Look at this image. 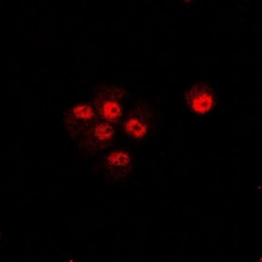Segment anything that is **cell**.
Listing matches in <instances>:
<instances>
[{
	"instance_id": "8992f818",
	"label": "cell",
	"mask_w": 262,
	"mask_h": 262,
	"mask_svg": "<svg viewBox=\"0 0 262 262\" xmlns=\"http://www.w3.org/2000/svg\"><path fill=\"white\" fill-rule=\"evenodd\" d=\"M148 114L143 107L139 106L131 112L123 123V130L128 137L134 139H142L148 131Z\"/></svg>"
},
{
	"instance_id": "7a4b0ae2",
	"label": "cell",
	"mask_w": 262,
	"mask_h": 262,
	"mask_svg": "<svg viewBox=\"0 0 262 262\" xmlns=\"http://www.w3.org/2000/svg\"><path fill=\"white\" fill-rule=\"evenodd\" d=\"M216 96L214 90L205 83H196L186 92V104L195 114H207L214 107Z\"/></svg>"
},
{
	"instance_id": "277c9868",
	"label": "cell",
	"mask_w": 262,
	"mask_h": 262,
	"mask_svg": "<svg viewBox=\"0 0 262 262\" xmlns=\"http://www.w3.org/2000/svg\"><path fill=\"white\" fill-rule=\"evenodd\" d=\"M114 135V127L111 122H101L90 128V133L83 138L84 147L90 151H97L109 144Z\"/></svg>"
},
{
	"instance_id": "6da1fadb",
	"label": "cell",
	"mask_w": 262,
	"mask_h": 262,
	"mask_svg": "<svg viewBox=\"0 0 262 262\" xmlns=\"http://www.w3.org/2000/svg\"><path fill=\"white\" fill-rule=\"evenodd\" d=\"M123 92L117 86H101L98 88L93 97L95 111L106 122L117 121L123 113L122 105Z\"/></svg>"
},
{
	"instance_id": "5b68a950",
	"label": "cell",
	"mask_w": 262,
	"mask_h": 262,
	"mask_svg": "<svg viewBox=\"0 0 262 262\" xmlns=\"http://www.w3.org/2000/svg\"><path fill=\"white\" fill-rule=\"evenodd\" d=\"M105 169L116 179L127 176L133 169V158L125 149H116L105 159Z\"/></svg>"
},
{
	"instance_id": "3957f363",
	"label": "cell",
	"mask_w": 262,
	"mask_h": 262,
	"mask_svg": "<svg viewBox=\"0 0 262 262\" xmlns=\"http://www.w3.org/2000/svg\"><path fill=\"white\" fill-rule=\"evenodd\" d=\"M95 112L92 105L88 102H83V104L75 105L74 107H71L66 113L64 118L66 127L70 131V134L76 135L88 131L96 118Z\"/></svg>"
}]
</instances>
